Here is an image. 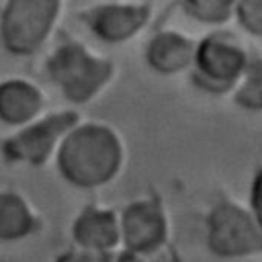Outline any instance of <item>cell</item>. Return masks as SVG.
I'll list each match as a JSON object with an SVG mask.
<instances>
[{"instance_id": "9a60e30c", "label": "cell", "mask_w": 262, "mask_h": 262, "mask_svg": "<svg viewBox=\"0 0 262 262\" xmlns=\"http://www.w3.org/2000/svg\"><path fill=\"white\" fill-rule=\"evenodd\" d=\"M233 18L248 35L262 39V0H235Z\"/></svg>"}, {"instance_id": "52a82bcc", "label": "cell", "mask_w": 262, "mask_h": 262, "mask_svg": "<svg viewBox=\"0 0 262 262\" xmlns=\"http://www.w3.org/2000/svg\"><path fill=\"white\" fill-rule=\"evenodd\" d=\"M154 8L156 4L147 0L100 2L84 12V23L98 41L106 45H121L129 43L149 27Z\"/></svg>"}, {"instance_id": "5b68a950", "label": "cell", "mask_w": 262, "mask_h": 262, "mask_svg": "<svg viewBox=\"0 0 262 262\" xmlns=\"http://www.w3.org/2000/svg\"><path fill=\"white\" fill-rule=\"evenodd\" d=\"M82 121L76 108L47 111L37 121L12 131L2 139L0 151L6 162L41 168L55 160L63 137Z\"/></svg>"}, {"instance_id": "30bf717a", "label": "cell", "mask_w": 262, "mask_h": 262, "mask_svg": "<svg viewBox=\"0 0 262 262\" xmlns=\"http://www.w3.org/2000/svg\"><path fill=\"white\" fill-rule=\"evenodd\" d=\"M45 90L29 78H6L0 82V123L20 129L37 121L47 111Z\"/></svg>"}, {"instance_id": "8fae6325", "label": "cell", "mask_w": 262, "mask_h": 262, "mask_svg": "<svg viewBox=\"0 0 262 262\" xmlns=\"http://www.w3.org/2000/svg\"><path fill=\"white\" fill-rule=\"evenodd\" d=\"M196 51V39L176 29H162L154 33L145 45L143 57L149 70L162 76H176L190 72Z\"/></svg>"}, {"instance_id": "e0dca14e", "label": "cell", "mask_w": 262, "mask_h": 262, "mask_svg": "<svg viewBox=\"0 0 262 262\" xmlns=\"http://www.w3.org/2000/svg\"><path fill=\"white\" fill-rule=\"evenodd\" d=\"M113 256H100V254H92V252H84L78 248H70L66 252H61L53 262H111Z\"/></svg>"}, {"instance_id": "ba28073f", "label": "cell", "mask_w": 262, "mask_h": 262, "mask_svg": "<svg viewBox=\"0 0 262 262\" xmlns=\"http://www.w3.org/2000/svg\"><path fill=\"white\" fill-rule=\"evenodd\" d=\"M121 250L154 252L170 244V217L158 196H139L119 211Z\"/></svg>"}, {"instance_id": "7c38bea8", "label": "cell", "mask_w": 262, "mask_h": 262, "mask_svg": "<svg viewBox=\"0 0 262 262\" xmlns=\"http://www.w3.org/2000/svg\"><path fill=\"white\" fill-rule=\"evenodd\" d=\"M43 221L35 207L16 190H0V242L14 244L31 237Z\"/></svg>"}, {"instance_id": "4fadbf2b", "label": "cell", "mask_w": 262, "mask_h": 262, "mask_svg": "<svg viewBox=\"0 0 262 262\" xmlns=\"http://www.w3.org/2000/svg\"><path fill=\"white\" fill-rule=\"evenodd\" d=\"M231 100L244 111L262 113V55H250V61L231 92Z\"/></svg>"}, {"instance_id": "277c9868", "label": "cell", "mask_w": 262, "mask_h": 262, "mask_svg": "<svg viewBox=\"0 0 262 262\" xmlns=\"http://www.w3.org/2000/svg\"><path fill=\"white\" fill-rule=\"evenodd\" d=\"M250 55L252 53L244 43L231 33L211 31L196 41L190 78L203 92L219 96L231 94L250 61Z\"/></svg>"}, {"instance_id": "9c48e42d", "label": "cell", "mask_w": 262, "mask_h": 262, "mask_svg": "<svg viewBox=\"0 0 262 262\" xmlns=\"http://www.w3.org/2000/svg\"><path fill=\"white\" fill-rule=\"evenodd\" d=\"M70 233L74 248L100 256H113L121 250L119 211L100 205H86L74 217Z\"/></svg>"}, {"instance_id": "7a4b0ae2", "label": "cell", "mask_w": 262, "mask_h": 262, "mask_svg": "<svg viewBox=\"0 0 262 262\" xmlns=\"http://www.w3.org/2000/svg\"><path fill=\"white\" fill-rule=\"evenodd\" d=\"M45 76L72 104L96 100L117 78V63L90 51L84 43L68 39L57 43L45 59Z\"/></svg>"}, {"instance_id": "3957f363", "label": "cell", "mask_w": 262, "mask_h": 262, "mask_svg": "<svg viewBox=\"0 0 262 262\" xmlns=\"http://www.w3.org/2000/svg\"><path fill=\"white\" fill-rule=\"evenodd\" d=\"M66 4L61 0L0 2V43L16 57L39 53L51 39Z\"/></svg>"}, {"instance_id": "6da1fadb", "label": "cell", "mask_w": 262, "mask_h": 262, "mask_svg": "<svg viewBox=\"0 0 262 262\" xmlns=\"http://www.w3.org/2000/svg\"><path fill=\"white\" fill-rule=\"evenodd\" d=\"M53 162L68 184L82 190L102 188L125 168V139L108 123L82 119L63 137Z\"/></svg>"}, {"instance_id": "5bb4252c", "label": "cell", "mask_w": 262, "mask_h": 262, "mask_svg": "<svg viewBox=\"0 0 262 262\" xmlns=\"http://www.w3.org/2000/svg\"><path fill=\"white\" fill-rule=\"evenodd\" d=\"M184 16L205 27H223L235 14V0H182Z\"/></svg>"}, {"instance_id": "8992f818", "label": "cell", "mask_w": 262, "mask_h": 262, "mask_svg": "<svg viewBox=\"0 0 262 262\" xmlns=\"http://www.w3.org/2000/svg\"><path fill=\"white\" fill-rule=\"evenodd\" d=\"M205 242L217 258H248L262 254V227L250 207L223 199L205 219Z\"/></svg>"}, {"instance_id": "2e32d148", "label": "cell", "mask_w": 262, "mask_h": 262, "mask_svg": "<svg viewBox=\"0 0 262 262\" xmlns=\"http://www.w3.org/2000/svg\"><path fill=\"white\" fill-rule=\"evenodd\" d=\"M250 211L254 213L258 225L262 227V166L256 170L254 178H252V186H250Z\"/></svg>"}]
</instances>
